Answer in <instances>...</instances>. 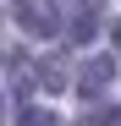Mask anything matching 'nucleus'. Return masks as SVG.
Returning a JSON list of instances; mask_svg holds the SVG:
<instances>
[{"label":"nucleus","mask_w":121,"mask_h":126,"mask_svg":"<svg viewBox=\"0 0 121 126\" xmlns=\"http://www.w3.org/2000/svg\"><path fill=\"white\" fill-rule=\"evenodd\" d=\"M11 16L28 38H55L60 33V6L55 0H11Z\"/></svg>","instance_id":"f257e3e1"},{"label":"nucleus","mask_w":121,"mask_h":126,"mask_svg":"<svg viewBox=\"0 0 121 126\" xmlns=\"http://www.w3.org/2000/svg\"><path fill=\"white\" fill-rule=\"evenodd\" d=\"M110 77H116V55H88L83 66H77V93H83V99H99L110 88Z\"/></svg>","instance_id":"f03ea898"},{"label":"nucleus","mask_w":121,"mask_h":126,"mask_svg":"<svg viewBox=\"0 0 121 126\" xmlns=\"http://www.w3.org/2000/svg\"><path fill=\"white\" fill-rule=\"evenodd\" d=\"M33 77H39V88L60 93V88H72V60H66V55H44V60L33 66Z\"/></svg>","instance_id":"7ed1b4c3"},{"label":"nucleus","mask_w":121,"mask_h":126,"mask_svg":"<svg viewBox=\"0 0 121 126\" xmlns=\"http://www.w3.org/2000/svg\"><path fill=\"white\" fill-rule=\"evenodd\" d=\"M94 33H99V11H94V0H77L72 16H66V38H72V44H88Z\"/></svg>","instance_id":"20e7f679"},{"label":"nucleus","mask_w":121,"mask_h":126,"mask_svg":"<svg viewBox=\"0 0 121 126\" xmlns=\"http://www.w3.org/2000/svg\"><path fill=\"white\" fill-rule=\"evenodd\" d=\"M6 88H11L17 99L33 88V82H28V66H22V49H11V55H6Z\"/></svg>","instance_id":"39448f33"},{"label":"nucleus","mask_w":121,"mask_h":126,"mask_svg":"<svg viewBox=\"0 0 121 126\" xmlns=\"http://www.w3.org/2000/svg\"><path fill=\"white\" fill-rule=\"evenodd\" d=\"M11 126H60L50 110H44V104H22V110H17V121Z\"/></svg>","instance_id":"423d86ee"},{"label":"nucleus","mask_w":121,"mask_h":126,"mask_svg":"<svg viewBox=\"0 0 121 126\" xmlns=\"http://www.w3.org/2000/svg\"><path fill=\"white\" fill-rule=\"evenodd\" d=\"M99 126H121V104H116V110H105V121H99Z\"/></svg>","instance_id":"0eeeda50"},{"label":"nucleus","mask_w":121,"mask_h":126,"mask_svg":"<svg viewBox=\"0 0 121 126\" xmlns=\"http://www.w3.org/2000/svg\"><path fill=\"white\" fill-rule=\"evenodd\" d=\"M110 38H116V49H121V22H116V28H110Z\"/></svg>","instance_id":"6e6552de"}]
</instances>
